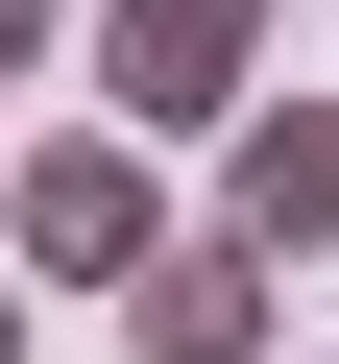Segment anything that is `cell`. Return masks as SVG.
Returning <instances> with one entry per match:
<instances>
[{
    "instance_id": "obj_1",
    "label": "cell",
    "mask_w": 339,
    "mask_h": 364,
    "mask_svg": "<svg viewBox=\"0 0 339 364\" xmlns=\"http://www.w3.org/2000/svg\"><path fill=\"white\" fill-rule=\"evenodd\" d=\"M145 243H170V195H145V122H97V146H25V170H0V267L121 291Z\"/></svg>"
},
{
    "instance_id": "obj_2",
    "label": "cell",
    "mask_w": 339,
    "mask_h": 364,
    "mask_svg": "<svg viewBox=\"0 0 339 364\" xmlns=\"http://www.w3.org/2000/svg\"><path fill=\"white\" fill-rule=\"evenodd\" d=\"M97 97H121L145 146L243 122V97H267V0H97Z\"/></svg>"
},
{
    "instance_id": "obj_3",
    "label": "cell",
    "mask_w": 339,
    "mask_h": 364,
    "mask_svg": "<svg viewBox=\"0 0 339 364\" xmlns=\"http://www.w3.org/2000/svg\"><path fill=\"white\" fill-rule=\"evenodd\" d=\"M218 243H267V267L339 243V97H243L218 122Z\"/></svg>"
},
{
    "instance_id": "obj_4",
    "label": "cell",
    "mask_w": 339,
    "mask_h": 364,
    "mask_svg": "<svg viewBox=\"0 0 339 364\" xmlns=\"http://www.w3.org/2000/svg\"><path fill=\"white\" fill-rule=\"evenodd\" d=\"M121 364H267V243H145L121 267Z\"/></svg>"
},
{
    "instance_id": "obj_5",
    "label": "cell",
    "mask_w": 339,
    "mask_h": 364,
    "mask_svg": "<svg viewBox=\"0 0 339 364\" xmlns=\"http://www.w3.org/2000/svg\"><path fill=\"white\" fill-rule=\"evenodd\" d=\"M49 25H73V0H0V97H25V73H49Z\"/></svg>"
},
{
    "instance_id": "obj_6",
    "label": "cell",
    "mask_w": 339,
    "mask_h": 364,
    "mask_svg": "<svg viewBox=\"0 0 339 364\" xmlns=\"http://www.w3.org/2000/svg\"><path fill=\"white\" fill-rule=\"evenodd\" d=\"M0 364H25V291H0Z\"/></svg>"
}]
</instances>
